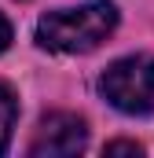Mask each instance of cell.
<instances>
[{"instance_id":"277c9868","label":"cell","mask_w":154,"mask_h":158,"mask_svg":"<svg viewBox=\"0 0 154 158\" xmlns=\"http://www.w3.org/2000/svg\"><path fill=\"white\" fill-rule=\"evenodd\" d=\"M15 118H18V103H15V92L7 81H0V155L7 151L11 143V129H15Z\"/></svg>"},{"instance_id":"7a4b0ae2","label":"cell","mask_w":154,"mask_h":158,"mask_svg":"<svg viewBox=\"0 0 154 158\" xmlns=\"http://www.w3.org/2000/svg\"><path fill=\"white\" fill-rule=\"evenodd\" d=\"M99 92L121 114L154 110V55L136 52V55L114 59L99 77Z\"/></svg>"},{"instance_id":"6da1fadb","label":"cell","mask_w":154,"mask_h":158,"mask_svg":"<svg viewBox=\"0 0 154 158\" xmlns=\"http://www.w3.org/2000/svg\"><path fill=\"white\" fill-rule=\"evenodd\" d=\"M117 26V7L110 0H88L81 7H63L48 11L37 22V44L48 52H92L114 33Z\"/></svg>"},{"instance_id":"5b68a950","label":"cell","mask_w":154,"mask_h":158,"mask_svg":"<svg viewBox=\"0 0 154 158\" xmlns=\"http://www.w3.org/2000/svg\"><path fill=\"white\" fill-rule=\"evenodd\" d=\"M107 155H143V147L132 140H114V143H107Z\"/></svg>"},{"instance_id":"8992f818","label":"cell","mask_w":154,"mask_h":158,"mask_svg":"<svg viewBox=\"0 0 154 158\" xmlns=\"http://www.w3.org/2000/svg\"><path fill=\"white\" fill-rule=\"evenodd\" d=\"M7 44H11V22H7V19L0 15V52H4Z\"/></svg>"},{"instance_id":"3957f363","label":"cell","mask_w":154,"mask_h":158,"mask_svg":"<svg viewBox=\"0 0 154 158\" xmlns=\"http://www.w3.org/2000/svg\"><path fill=\"white\" fill-rule=\"evenodd\" d=\"M88 143V129L77 114H66V110H51L44 114L30 140V158H70L81 155Z\"/></svg>"}]
</instances>
